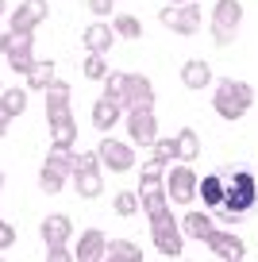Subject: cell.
Returning <instances> with one entry per match:
<instances>
[{"label":"cell","instance_id":"6da1fadb","mask_svg":"<svg viewBox=\"0 0 258 262\" xmlns=\"http://www.w3.org/2000/svg\"><path fill=\"white\" fill-rule=\"evenodd\" d=\"M250 104H254V89H250L247 81H235V77H220V81H216L212 112H216L220 120H227V123L243 120V116L250 112Z\"/></svg>","mask_w":258,"mask_h":262},{"label":"cell","instance_id":"7a4b0ae2","mask_svg":"<svg viewBox=\"0 0 258 262\" xmlns=\"http://www.w3.org/2000/svg\"><path fill=\"white\" fill-rule=\"evenodd\" d=\"M254 205H258V173L227 170L224 173V205L220 208H227L235 216H247Z\"/></svg>","mask_w":258,"mask_h":262},{"label":"cell","instance_id":"3957f363","mask_svg":"<svg viewBox=\"0 0 258 262\" xmlns=\"http://www.w3.org/2000/svg\"><path fill=\"white\" fill-rule=\"evenodd\" d=\"M150 220V239H154V251L166 254V258H178L185 251V231H181V220L174 216V205L162 208V212L146 216Z\"/></svg>","mask_w":258,"mask_h":262},{"label":"cell","instance_id":"277c9868","mask_svg":"<svg viewBox=\"0 0 258 262\" xmlns=\"http://www.w3.org/2000/svg\"><path fill=\"white\" fill-rule=\"evenodd\" d=\"M239 27H243V4L239 0H216V8H212V42L216 47H231L239 39Z\"/></svg>","mask_w":258,"mask_h":262},{"label":"cell","instance_id":"5b68a950","mask_svg":"<svg viewBox=\"0 0 258 262\" xmlns=\"http://www.w3.org/2000/svg\"><path fill=\"white\" fill-rule=\"evenodd\" d=\"M201 173L193 170V162H169L166 166V196L169 205H193Z\"/></svg>","mask_w":258,"mask_h":262},{"label":"cell","instance_id":"8992f818","mask_svg":"<svg viewBox=\"0 0 258 262\" xmlns=\"http://www.w3.org/2000/svg\"><path fill=\"white\" fill-rule=\"evenodd\" d=\"M162 27L174 35H185V39H193L197 31H201V8H197V0H185V4H166V8L158 12Z\"/></svg>","mask_w":258,"mask_h":262},{"label":"cell","instance_id":"52a82bcc","mask_svg":"<svg viewBox=\"0 0 258 262\" xmlns=\"http://www.w3.org/2000/svg\"><path fill=\"white\" fill-rule=\"evenodd\" d=\"M97 155H100V162H104L108 173H131V170H135V143H131V139L127 143L116 139L112 131H104Z\"/></svg>","mask_w":258,"mask_h":262},{"label":"cell","instance_id":"ba28073f","mask_svg":"<svg viewBox=\"0 0 258 262\" xmlns=\"http://www.w3.org/2000/svg\"><path fill=\"white\" fill-rule=\"evenodd\" d=\"M123 123H127V139L135 143V147H150L154 139H158V116H154V108H127V116H123Z\"/></svg>","mask_w":258,"mask_h":262},{"label":"cell","instance_id":"9c48e42d","mask_svg":"<svg viewBox=\"0 0 258 262\" xmlns=\"http://www.w3.org/2000/svg\"><path fill=\"white\" fill-rule=\"evenodd\" d=\"M154 81L146 74H123V85H120V104H123V112L127 108H146L150 104L154 108Z\"/></svg>","mask_w":258,"mask_h":262},{"label":"cell","instance_id":"30bf717a","mask_svg":"<svg viewBox=\"0 0 258 262\" xmlns=\"http://www.w3.org/2000/svg\"><path fill=\"white\" fill-rule=\"evenodd\" d=\"M204 247H208L216 258H224V262H243V258H247V243H243V235H235V231H227V228H212L208 239H204Z\"/></svg>","mask_w":258,"mask_h":262},{"label":"cell","instance_id":"8fae6325","mask_svg":"<svg viewBox=\"0 0 258 262\" xmlns=\"http://www.w3.org/2000/svg\"><path fill=\"white\" fill-rule=\"evenodd\" d=\"M47 12H50L47 0H24V4L8 16V31L12 35H35V27L47 19Z\"/></svg>","mask_w":258,"mask_h":262},{"label":"cell","instance_id":"7c38bea8","mask_svg":"<svg viewBox=\"0 0 258 262\" xmlns=\"http://www.w3.org/2000/svg\"><path fill=\"white\" fill-rule=\"evenodd\" d=\"M70 100H73V93H70V81H50L47 89H42V112H47V123H54V120H62V116H70Z\"/></svg>","mask_w":258,"mask_h":262},{"label":"cell","instance_id":"4fadbf2b","mask_svg":"<svg viewBox=\"0 0 258 262\" xmlns=\"http://www.w3.org/2000/svg\"><path fill=\"white\" fill-rule=\"evenodd\" d=\"M104 251H108V235L100 228H85L73 243V258L77 262H104Z\"/></svg>","mask_w":258,"mask_h":262},{"label":"cell","instance_id":"5bb4252c","mask_svg":"<svg viewBox=\"0 0 258 262\" xmlns=\"http://www.w3.org/2000/svg\"><path fill=\"white\" fill-rule=\"evenodd\" d=\"M81 42H85V50H93V54H108L116 42V31L112 24H104V19H93L85 31H81Z\"/></svg>","mask_w":258,"mask_h":262},{"label":"cell","instance_id":"9a60e30c","mask_svg":"<svg viewBox=\"0 0 258 262\" xmlns=\"http://www.w3.org/2000/svg\"><path fill=\"white\" fill-rule=\"evenodd\" d=\"M8 66H12V74L24 77V70L35 62V35H12V47H8Z\"/></svg>","mask_w":258,"mask_h":262},{"label":"cell","instance_id":"2e32d148","mask_svg":"<svg viewBox=\"0 0 258 262\" xmlns=\"http://www.w3.org/2000/svg\"><path fill=\"white\" fill-rule=\"evenodd\" d=\"M120 116H123V104H120V100L104 97V93L93 100V127H97V131H112L116 123H120Z\"/></svg>","mask_w":258,"mask_h":262},{"label":"cell","instance_id":"e0dca14e","mask_svg":"<svg viewBox=\"0 0 258 262\" xmlns=\"http://www.w3.org/2000/svg\"><path fill=\"white\" fill-rule=\"evenodd\" d=\"M39 235H42V243H70L73 239V220L66 212H50L47 220L39 224Z\"/></svg>","mask_w":258,"mask_h":262},{"label":"cell","instance_id":"ac0fdd59","mask_svg":"<svg viewBox=\"0 0 258 262\" xmlns=\"http://www.w3.org/2000/svg\"><path fill=\"white\" fill-rule=\"evenodd\" d=\"M181 85L193 89V93L208 89V85H212V66L204 62V58H189V62L181 66Z\"/></svg>","mask_w":258,"mask_h":262},{"label":"cell","instance_id":"d6986e66","mask_svg":"<svg viewBox=\"0 0 258 262\" xmlns=\"http://www.w3.org/2000/svg\"><path fill=\"white\" fill-rule=\"evenodd\" d=\"M197 201H201L208 212H216L224 205V173H204L201 185H197Z\"/></svg>","mask_w":258,"mask_h":262},{"label":"cell","instance_id":"ffe728a7","mask_svg":"<svg viewBox=\"0 0 258 262\" xmlns=\"http://www.w3.org/2000/svg\"><path fill=\"white\" fill-rule=\"evenodd\" d=\"M73 189H77L81 201H97L104 193V173L100 170H77L73 173Z\"/></svg>","mask_w":258,"mask_h":262},{"label":"cell","instance_id":"44dd1931","mask_svg":"<svg viewBox=\"0 0 258 262\" xmlns=\"http://www.w3.org/2000/svg\"><path fill=\"white\" fill-rule=\"evenodd\" d=\"M216 228V220H212V212H204V208H193V212H185V220H181V231H185V239H208V231Z\"/></svg>","mask_w":258,"mask_h":262},{"label":"cell","instance_id":"7402d4cb","mask_svg":"<svg viewBox=\"0 0 258 262\" xmlns=\"http://www.w3.org/2000/svg\"><path fill=\"white\" fill-rule=\"evenodd\" d=\"M54 62H47V58H35V62L31 66H27V70H24V81H27V89H47V85L50 81H54Z\"/></svg>","mask_w":258,"mask_h":262},{"label":"cell","instance_id":"603a6c76","mask_svg":"<svg viewBox=\"0 0 258 262\" xmlns=\"http://www.w3.org/2000/svg\"><path fill=\"white\" fill-rule=\"evenodd\" d=\"M73 143H77V123H73V116H62V120L50 123V147L73 150Z\"/></svg>","mask_w":258,"mask_h":262},{"label":"cell","instance_id":"cb8c5ba5","mask_svg":"<svg viewBox=\"0 0 258 262\" xmlns=\"http://www.w3.org/2000/svg\"><path fill=\"white\" fill-rule=\"evenodd\" d=\"M0 112L16 120V116L27 112V89L24 85H8V89H0Z\"/></svg>","mask_w":258,"mask_h":262},{"label":"cell","instance_id":"d4e9b609","mask_svg":"<svg viewBox=\"0 0 258 262\" xmlns=\"http://www.w3.org/2000/svg\"><path fill=\"white\" fill-rule=\"evenodd\" d=\"M104 258L108 262H143V247L131 243V239H108Z\"/></svg>","mask_w":258,"mask_h":262},{"label":"cell","instance_id":"484cf974","mask_svg":"<svg viewBox=\"0 0 258 262\" xmlns=\"http://www.w3.org/2000/svg\"><path fill=\"white\" fill-rule=\"evenodd\" d=\"M174 139H178V162H197L201 158V135H197V127H181Z\"/></svg>","mask_w":258,"mask_h":262},{"label":"cell","instance_id":"4316f807","mask_svg":"<svg viewBox=\"0 0 258 262\" xmlns=\"http://www.w3.org/2000/svg\"><path fill=\"white\" fill-rule=\"evenodd\" d=\"M112 31H116V39H127V42H135V39H143V24H139V16H112Z\"/></svg>","mask_w":258,"mask_h":262},{"label":"cell","instance_id":"83f0119b","mask_svg":"<svg viewBox=\"0 0 258 262\" xmlns=\"http://www.w3.org/2000/svg\"><path fill=\"white\" fill-rule=\"evenodd\" d=\"M150 158L162 162V166L178 162V139H174V135H158V139L150 143Z\"/></svg>","mask_w":258,"mask_h":262},{"label":"cell","instance_id":"f1b7e54d","mask_svg":"<svg viewBox=\"0 0 258 262\" xmlns=\"http://www.w3.org/2000/svg\"><path fill=\"white\" fill-rule=\"evenodd\" d=\"M112 212L120 216V220L135 216V212H139V193H131V189H120V193L112 196Z\"/></svg>","mask_w":258,"mask_h":262},{"label":"cell","instance_id":"f546056e","mask_svg":"<svg viewBox=\"0 0 258 262\" xmlns=\"http://www.w3.org/2000/svg\"><path fill=\"white\" fill-rule=\"evenodd\" d=\"M81 74L89 77V81H104L108 77V62H104V54H85V62H81Z\"/></svg>","mask_w":258,"mask_h":262},{"label":"cell","instance_id":"4dcf8cb0","mask_svg":"<svg viewBox=\"0 0 258 262\" xmlns=\"http://www.w3.org/2000/svg\"><path fill=\"white\" fill-rule=\"evenodd\" d=\"M85 8H89L93 19H108L116 16V0H85Z\"/></svg>","mask_w":258,"mask_h":262},{"label":"cell","instance_id":"1f68e13d","mask_svg":"<svg viewBox=\"0 0 258 262\" xmlns=\"http://www.w3.org/2000/svg\"><path fill=\"white\" fill-rule=\"evenodd\" d=\"M47 258L50 262H70L73 251H70V243H47Z\"/></svg>","mask_w":258,"mask_h":262},{"label":"cell","instance_id":"d6a6232c","mask_svg":"<svg viewBox=\"0 0 258 262\" xmlns=\"http://www.w3.org/2000/svg\"><path fill=\"white\" fill-rule=\"evenodd\" d=\"M12 243H16V228L8 220H0V251H12Z\"/></svg>","mask_w":258,"mask_h":262},{"label":"cell","instance_id":"836d02e7","mask_svg":"<svg viewBox=\"0 0 258 262\" xmlns=\"http://www.w3.org/2000/svg\"><path fill=\"white\" fill-rule=\"evenodd\" d=\"M8 47H12V31H0V54H8Z\"/></svg>","mask_w":258,"mask_h":262},{"label":"cell","instance_id":"e575fe53","mask_svg":"<svg viewBox=\"0 0 258 262\" xmlns=\"http://www.w3.org/2000/svg\"><path fill=\"white\" fill-rule=\"evenodd\" d=\"M8 123H12V120H8V116H4V112H0V139L8 135Z\"/></svg>","mask_w":258,"mask_h":262},{"label":"cell","instance_id":"d590c367","mask_svg":"<svg viewBox=\"0 0 258 262\" xmlns=\"http://www.w3.org/2000/svg\"><path fill=\"white\" fill-rule=\"evenodd\" d=\"M8 16V0H0V19Z\"/></svg>","mask_w":258,"mask_h":262},{"label":"cell","instance_id":"8d00e7d4","mask_svg":"<svg viewBox=\"0 0 258 262\" xmlns=\"http://www.w3.org/2000/svg\"><path fill=\"white\" fill-rule=\"evenodd\" d=\"M166 4H185V0H166Z\"/></svg>","mask_w":258,"mask_h":262},{"label":"cell","instance_id":"74e56055","mask_svg":"<svg viewBox=\"0 0 258 262\" xmlns=\"http://www.w3.org/2000/svg\"><path fill=\"white\" fill-rule=\"evenodd\" d=\"M0 189H4V173H0Z\"/></svg>","mask_w":258,"mask_h":262}]
</instances>
